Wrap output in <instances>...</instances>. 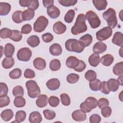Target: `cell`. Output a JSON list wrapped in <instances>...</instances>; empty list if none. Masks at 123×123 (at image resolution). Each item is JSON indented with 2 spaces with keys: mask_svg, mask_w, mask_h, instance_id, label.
I'll return each instance as SVG.
<instances>
[{
  "mask_svg": "<svg viewBox=\"0 0 123 123\" xmlns=\"http://www.w3.org/2000/svg\"><path fill=\"white\" fill-rule=\"evenodd\" d=\"M86 20V15L84 14H79L76 18L74 25L71 28L72 34L74 35H77L86 32L87 30Z\"/></svg>",
  "mask_w": 123,
  "mask_h": 123,
  "instance_id": "cell-1",
  "label": "cell"
},
{
  "mask_svg": "<svg viewBox=\"0 0 123 123\" xmlns=\"http://www.w3.org/2000/svg\"><path fill=\"white\" fill-rule=\"evenodd\" d=\"M103 18L111 28H114L117 25V19L115 11L112 8H109L102 13Z\"/></svg>",
  "mask_w": 123,
  "mask_h": 123,
  "instance_id": "cell-2",
  "label": "cell"
},
{
  "mask_svg": "<svg viewBox=\"0 0 123 123\" xmlns=\"http://www.w3.org/2000/svg\"><path fill=\"white\" fill-rule=\"evenodd\" d=\"M65 47L67 51L78 53L83 52L85 49L82 44L76 39H68L65 43Z\"/></svg>",
  "mask_w": 123,
  "mask_h": 123,
  "instance_id": "cell-3",
  "label": "cell"
},
{
  "mask_svg": "<svg viewBox=\"0 0 123 123\" xmlns=\"http://www.w3.org/2000/svg\"><path fill=\"white\" fill-rule=\"evenodd\" d=\"M25 86L27 90L28 96L32 98L38 97L41 93L39 87L37 82L34 80H28L25 83Z\"/></svg>",
  "mask_w": 123,
  "mask_h": 123,
  "instance_id": "cell-4",
  "label": "cell"
},
{
  "mask_svg": "<svg viewBox=\"0 0 123 123\" xmlns=\"http://www.w3.org/2000/svg\"><path fill=\"white\" fill-rule=\"evenodd\" d=\"M97 102V99L94 97H89L80 105V110L86 113L89 112L92 109L97 107L98 106Z\"/></svg>",
  "mask_w": 123,
  "mask_h": 123,
  "instance_id": "cell-5",
  "label": "cell"
},
{
  "mask_svg": "<svg viewBox=\"0 0 123 123\" xmlns=\"http://www.w3.org/2000/svg\"><path fill=\"white\" fill-rule=\"evenodd\" d=\"M85 15L86 19L88 21L92 28H97L100 25L101 21L98 16L93 11H87Z\"/></svg>",
  "mask_w": 123,
  "mask_h": 123,
  "instance_id": "cell-6",
  "label": "cell"
},
{
  "mask_svg": "<svg viewBox=\"0 0 123 123\" xmlns=\"http://www.w3.org/2000/svg\"><path fill=\"white\" fill-rule=\"evenodd\" d=\"M49 24L48 19L44 16L38 17L34 23V30L36 32L40 33L43 31L47 26Z\"/></svg>",
  "mask_w": 123,
  "mask_h": 123,
  "instance_id": "cell-7",
  "label": "cell"
},
{
  "mask_svg": "<svg viewBox=\"0 0 123 123\" xmlns=\"http://www.w3.org/2000/svg\"><path fill=\"white\" fill-rule=\"evenodd\" d=\"M32 56V51L29 48H23L18 50L17 58L18 60L23 62L28 61Z\"/></svg>",
  "mask_w": 123,
  "mask_h": 123,
  "instance_id": "cell-8",
  "label": "cell"
},
{
  "mask_svg": "<svg viewBox=\"0 0 123 123\" xmlns=\"http://www.w3.org/2000/svg\"><path fill=\"white\" fill-rule=\"evenodd\" d=\"M112 34V29L109 27H104L97 32L96 35L97 39L99 41H103L107 39Z\"/></svg>",
  "mask_w": 123,
  "mask_h": 123,
  "instance_id": "cell-9",
  "label": "cell"
},
{
  "mask_svg": "<svg viewBox=\"0 0 123 123\" xmlns=\"http://www.w3.org/2000/svg\"><path fill=\"white\" fill-rule=\"evenodd\" d=\"M72 117L74 120L76 122H82L86 119V112L82 110H77L73 112Z\"/></svg>",
  "mask_w": 123,
  "mask_h": 123,
  "instance_id": "cell-10",
  "label": "cell"
},
{
  "mask_svg": "<svg viewBox=\"0 0 123 123\" xmlns=\"http://www.w3.org/2000/svg\"><path fill=\"white\" fill-rule=\"evenodd\" d=\"M53 30L57 34H62L66 31V26L62 22L58 21L53 25Z\"/></svg>",
  "mask_w": 123,
  "mask_h": 123,
  "instance_id": "cell-11",
  "label": "cell"
},
{
  "mask_svg": "<svg viewBox=\"0 0 123 123\" xmlns=\"http://www.w3.org/2000/svg\"><path fill=\"white\" fill-rule=\"evenodd\" d=\"M46 86L50 90H56L60 87V82L57 78H52L47 81Z\"/></svg>",
  "mask_w": 123,
  "mask_h": 123,
  "instance_id": "cell-12",
  "label": "cell"
},
{
  "mask_svg": "<svg viewBox=\"0 0 123 123\" xmlns=\"http://www.w3.org/2000/svg\"><path fill=\"white\" fill-rule=\"evenodd\" d=\"M107 49V45L101 41L96 42L93 47V51L95 53L100 54L105 52Z\"/></svg>",
  "mask_w": 123,
  "mask_h": 123,
  "instance_id": "cell-13",
  "label": "cell"
},
{
  "mask_svg": "<svg viewBox=\"0 0 123 123\" xmlns=\"http://www.w3.org/2000/svg\"><path fill=\"white\" fill-rule=\"evenodd\" d=\"M47 14L52 19L58 18L60 14V10L55 6L52 5L47 8Z\"/></svg>",
  "mask_w": 123,
  "mask_h": 123,
  "instance_id": "cell-14",
  "label": "cell"
},
{
  "mask_svg": "<svg viewBox=\"0 0 123 123\" xmlns=\"http://www.w3.org/2000/svg\"><path fill=\"white\" fill-rule=\"evenodd\" d=\"M79 60L76 57L73 56L69 57L66 61V65L69 68L74 69L79 64Z\"/></svg>",
  "mask_w": 123,
  "mask_h": 123,
  "instance_id": "cell-15",
  "label": "cell"
},
{
  "mask_svg": "<svg viewBox=\"0 0 123 123\" xmlns=\"http://www.w3.org/2000/svg\"><path fill=\"white\" fill-rule=\"evenodd\" d=\"M42 120V116L38 111H33L29 115V121L31 123H40Z\"/></svg>",
  "mask_w": 123,
  "mask_h": 123,
  "instance_id": "cell-16",
  "label": "cell"
},
{
  "mask_svg": "<svg viewBox=\"0 0 123 123\" xmlns=\"http://www.w3.org/2000/svg\"><path fill=\"white\" fill-rule=\"evenodd\" d=\"M33 65L34 67L38 70L44 69L46 66V62L44 59L37 57L33 61Z\"/></svg>",
  "mask_w": 123,
  "mask_h": 123,
  "instance_id": "cell-17",
  "label": "cell"
},
{
  "mask_svg": "<svg viewBox=\"0 0 123 123\" xmlns=\"http://www.w3.org/2000/svg\"><path fill=\"white\" fill-rule=\"evenodd\" d=\"M49 102V99L47 95L45 94L40 95L36 101L37 106L39 108H43L46 106Z\"/></svg>",
  "mask_w": 123,
  "mask_h": 123,
  "instance_id": "cell-18",
  "label": "cell"
},
{
  "mask_svg": "<svg viewBox=\"0 0 123 123\" xmlns=\"http://www.w3.org/2000/svg\"><path fill=\"white\" fill-rule=\"evenodd\" d=\"M119 85L118 80L114 78H111L107 82V86L109 90L112 92L116 91L119 88Z\"/></svg>",
  "mask_w": 123,
  "mask_h": 123,
  "instance_id": "cell-19",
  "label": "cell"
},
{
  "mask_svg": "<svg viewBox=\"0 0 123 123\" xmlns=\"http://www.w3.org/2000/svg\"><path fill=\"white\" fill-rule=\"evenodd\" d=\"M112 42L120 47L123 45V34L121 32H116L113 35Z\"/></svg>",
  "mask_w": 123,
  "mask_h": 123,
  "instance_id": "cell-20",
  "label": "cell"
},
{
  "mask_svg": "<svg viewBox=\"0 0 123 123\" xmlns=\"http://www.w3.org/2000/svg\"><path fill=\"white\" fill-rule=\"evenodd\" d=\"M50 53L53 56H59L62 51L61 45L58 43H54L51 45L49 49Z\"/></svg>",
  "mask_w": 123,
  "mask_h": 123,
  "instance_id": "cell-21",
  "label": "cell"
},
{
  "mask_svg": "<svg viewBox=\"0 0 123 123\" xmlns=\"http://www.w3.org/2000/svg\"><path fill=\"white\" fill-rule=\"evenodd\" d=\"M11 9V5L7 2H0V15L5 16L9 14Z\"/></svg>",
  "mask_w": 123,
  "mask_h": 123,
  "instance_id": "cell-22",
  "label": "cell"
},
{
  "mask_svg": "<svg viewBox=\"0 0 123 123\" xmlns=\"http://www.w3.org/2000/svg\"><path fill=\"white\" fill-rule=\"evenodd\" d=\"M88 62L91 66H97L100 62V56L98 54L93 53L91 54L88 58Z\"/></svg>",
  "mask_w": 123,
  "mask_h": 123,
  "instance_id": "cell-23",
  "label": "cell"
},
{
  "mask_svg": "<svg viewBox=\"0 0 123 123\" xmlns=\"http://www.w3.org/2000/svg\"><path fill=\"white\" fill-rule=\"evenodd\" d=\"M92 2L98 11H102L106 9L108 4L106 0H93Z\"/></svg>",
  "mask_w": 123,
  "mask_h": 123,
  "instance_id": "cell-24",
  "label": "cell"
},
{
  "mask_svg": "<svg viewBox=\"0 0 123 123\" xmlns=\"http://www.w3.org/2000/svg\"><path fill=\"white\" fill-rule=\"evenodd\" d=\"M13 115V112L11 109H6L3 110L0 113L1 119L5 122H8L11 120L12 118Z\"/></svg>",
  "mask_w": 123,
  "mask_h": 123,
  "instance_id": "cell-25",
  "label": "cell"
},
{
  "mask_svg": "<svg viewBox=\"0 0 123 123\" xmlns=\"http://www.w3.org/2000/svg\"><path fill=\"white\" fill-rule=\"evenodd\" d=\"M113 61V56L109 54H106L103 56L100 59V62L104 66H110L112 63Z\"/></svg>",
  "mask_w": 123,
  "mask_h": 123,
  "instance_id": "cell-26",
  "label": "cell"
},
{
  "mask_svg": "<svg viewBox=\"0 0 123 123\" xmlns=\"http://www.w3.org/2000/svg\"><path fill=\"white\" fill-rule=\"evenodd\" d=\"M93 40L92 37L91 35L89 34H86L79 38V41L82 44V45L85 47H88L90 45Z\"/></svg>",
  "mask_w": 123,
  "mask_h": 123,
  "instance_id": "cell-27",
  "label": "cell"
},
{
  "mask_svg": "<svg viewBox=\"0 0 123 123\" xmlns=\"http://www.w3.org/2000/svg\"><path fill=\"white\" fill-rule=\"evenodd\" d=\"M35 15L34 11L28 9L22 12V19L23 21H29L32 19Z\"/></svg>",
  "mask_w": 123,
  "mask_h": 123,
  "instance_id": "cell-28",
  "label": "cell"
},
{
  "mask_svg": "<svg viewBox=\"0 0 123 123\" xmlns=\"http://www.w3.org/2000/svg\"><path fill=\"white\" fill-rule=\"evenodd\" d=\"M27 43L30 46L34 48L37 47L39 44L40 39L37 36L32 35L27 38Z\"/></svg>",
  "mask_w": 123,
  "mask_h": 123,
  "instance_id": "cell-29",
  "label": "cell"
},
{
  "mask_svg": "<svg viewBox=\"0 0 123 123\" xmlns=\"http://www.w3.org/2000/svg\"><path fill=\"white\" fill-rule=\"evenodd\" d=\"M14 50V46L11 43H7L5 46L4 55L7 57H12Z\"/></svg>",
  "mask_w": 123,
  "mask_h": 123,
  "instance_id": "cell-30",
  "label": "cell"
},
{
  "mask_svg": "<svg viewBox=\"0 0 123 123\" xmlns=\"http://www.w3.org/2000/svg\"><path fill=\"white\" fill-rule=\"evenodd\" d=\"M14 64V60L12 57H6L2 62V66L5 69H10Z\"/></svg>",
  "mask_w": 123,
  "mask_h": 123,
  "instance_id": "cell-31",
  "label": "cell"
},
{
  "mask_svg": "<svg viewBox=\"0 0 123 123\" xmlns=\"http://www.w3.org/2000/svg\"><path fill=\"white\" fill-rule=\"evenodd\" d=\"M113 74L118 76L123 75V62H121L116 63L113 67Z\"/></svg>",
  "mask_w": 123,
  "mask_h": 123,
  "instance_id": "cell-32",
  "label": "cell"
},
{
  "mask_svg": "<svg viewBox=\"0 0 123 123\" xmlns=\"http://www.w3.org/2000/svg\"><path fill=\"white\" fill-rule=\"evenodd\" d=\"M25 100L22 96L16 97L13 100L14 105L17 108H22L25 105Z\"/></svg>",
  "mask_w": 123,
  "mask_h": 123,
  "instance_id": "cell-33",
  "label": "cell"
},
{
  "mask_svg": "<svg viewBox=\"0 0 123 123\" xmlns=\"http://www.w3.org/2000/svg\"><path fill=\"white\" fill-rule=\"evenodd\" d=\"M26 114L24 111L20 110L17 111L15 113V122L21 123L23 122L26 118Z\"/></svg>",
  "mask_w": 123,
  "mask_h": 123,
  "instance_id": "cell-34",
  "label": "cell"
},
{
  "mask_svg": "<svg viewBox=\"0 0 123 123\" xmlns=\"http://www.w3.org/2000/svg\"><path fill=\"white\" fill-rule=\"evenodd\" d=\"M22 12L21 11H16L12 15V19L13 21L16 24L21 23L23 20L22 19Z\"/></svg>",
  "mask_w": 123,
  "mask_h": 123,
  "instance_id": "cell-35",
  "label": "cell"
},
{
  "mask_svg": "<svg viewBox=\"0 0 123 123\" xmlns=\"http://www.w3.org/2000/svg\"><path fill=\"white\" fill-rule=\"evenodd\" d=\"M61 67V64L60 60L58 59H53L50 62L49 68L51 71H56L59 70Z\"/></svg>",
  "mask_w": 123,
  "mask_h": 123,
  "instance_id": "cell-36",
  "label": "cell"
},
{
  "mask_svg": "<svg viewBox=\"0 0 123 123\" xmlns=\"http://www.w3.org/2000/svg\"><path fill=\"white\" fill-rule=\"evenodd\" d=\"M75 16V12L74 10H69L65 14L64 19L65 22L67 23H71L73 22Z\"/></svg>",
  "mask_w": 123,
  "mask_h": 123,
  "instance_id": "cell-37",
  "label": "cell"
},
{
  "mask_svg": "<svg viewBox=\"0 0 123 123\" xmlns=\"http://www.w3.org/2000/svg\"><path fill=\"white\" fill-rule=\"evenodd\" d=\"M12 33L10 38L15 42L20 41L22 38V33L17 30H12Z\"/></svg>",
  "mask_w": 123,
  "mask_h": 123,
  "instance_id": "cell-38",
  "label": "cell"
},
{
  "mask_svg": "<svg viewBox=\"0 0 123 123\" xmlns=\"http://www.w3.org/2000/svg\"><path fill=\"white\" fill-rule=\"evenodd\" d=\"M12 30L7 28H3L0 30V37L1 38L5 39L10 37L12 35Z\"/></svg>",
  "mask_w": 123,
  "mask_h": 123,
  "instance_id": "cell-39",
  "label": "cell"
},
{
  "mask_svg": "<svg viewBox=\"0 0 123 123\" xmlns=\"http://www.w3.org/2000/svg\"><path fill=\"white\" fill-rule=\"evenodd\" d=\"M22 75V71L19 68H15L9 73V76L11 78L16 79L20 78Z\"/></svg>",
  "mask_w": 123,
  "mask_h": 123,
  "instance_id": "cell-40",
  "label": "cell"
},
{
  "mask_svg": "<svg viewBox=\"0 0 123 123\" xmlns=\"http://www.w3.org/2000/svg\"><path fill=\"white\" fill-rule=\"evenodd\" d=\"M79 79V76L78 74H70L67 76L66 80L70 84H74L76 83Z\"/></svg>",
  "mask_w": 123,
  "mask_h": 123,
  "instance_id": "cell-41",
  "label": "cell"
},
{
  "mask_svg": "<svg viewBox=\"0 0 123 123\" xmlns=\"http://www.w3.org/2000/svg\"><path fill=\"white\" fill-rule=\"evenodd\" d=\"M85 77L86 79L90 81H92L94 80L97 78V74L96 73L92 70H88L85 74Z\"/></svg>",
  "mask_w": 123,
  "mask_h": 123,
  "instance_id": "cell-42",
  "label": "cell"
},
{
  "mask_svg": "<svg viewBox=\"0 0 123 123\" xmlns=\"http://www.w3.org/2000/svg\"><path fill=\"white\" fill-rule=\"evenodd\" d=\"M101 83V81L98 79H96L93 81H90L89 82V87L92 91H97L99 90V86Z\"/></svg>",
  "mask_w": 123,
  "mask_h": 123,
  "instance_id": "cell-43",
  "label": "cell"
},
{
  "mask_svg": "<svg viewBox=\"0 0 123 123\" xmlns=\"http://www.w3.org/2000/svg\"><path fill=\"white\" fill-rule=\"evenodd\" d=\"M43 114L45 118L48 120L53 119L56 116V113L52 110L46 109L43 111Z\"/></svg>",
  "mask_w": 123,
  "mask_h": 123,
  "instance_id": "cell-44",
  "label": "cell"
},
{
  "mask_svg": "<svg viewBox=\"0 0 123 123\" xmlns=\"http://www.w3.org/2000/svg\"><path fill=\"white\" fill-rule=\"evenodd\" d=\"M12 94L14 96H23L24 94V90L21 86H15L12 89Z\"/></svg>",
  "mask_w": 123,
  "mask_h": 123,
  "instance_id": "cell-45",
  "label": "cell"
},
{
  "mask_svg": "<svg viewBox=\"0 0 123 123\" xmlns=\"http://www.w3.org/2000/svg\"><path fill=\"white\" fill-rule=\"evenodd\" d=\"M61 102L64 106H69L70 104L71 100L69 95L66 93H62L60 95Z\"/></svg>",
  "mask_w": 123,
  "mask_h": 123,
  "instance_id": "cell-46",
  "label": "cell"
},
{
  "mask_svg": "<svg viewBox=\"0 0 123 123\" xmlns=\"http://www.w3.org/2000/svg\"><path fill=\"white\" fill-rule=\"evenodd\" d=\"M59 3L65 7H69L74 5L77 2V0H58Z\"/></svg>",
  "mask_w": 123,
  "mask_h": 123,
  "instance_id": "cell-47",
  "label": "cell"
},
{
  "mask_svg": "<svg viewBox=\"0 0 123 123\" xmlns=\"http://www.w3.org/2000/svg\"><path fill=\"white\" fill-rule=\"evenodd\" d=\"M59 103L60 99L56 96H51L49 98V103L51 107H56L59 104Z\"/></svg>",
  "mask_w": 123,
  "mask_h": 123,
  "instance_id": "cell-48",
  "label": "cell"
},
{
  "mask_svg": "<svg viewBox=\"0 0 123 123\" xmlns=\"http://www.w3.org/2000/svg\"><path fill=\"white\" fill-rule=\"evenodd\" d=\"M10 102V98L7 96L0 97V107L2 108L8 106Z\"/></svg>",
  "mask_w": 123,
  "mask_h": 123,
  "instance_id": "cell-49",
  "label": "cell"
},
{
  "mask_svg": "<svg viewBox=\"0 0 123 123\" xmlns=\"http://www.w3.org/2000/svg\"><path fill=\"white\" fill-rule=\"evenodd\" d=\"M99 90L102 93L105 94H109L110 93V91L109 90L107 86V82L103 81L100 83L99 86Z\"/></svg>",
  "mask_w": 123,
  "mask_h": 123,
  "instance_id": "cell-50",
  "label": "cell"
},
{
  "mask_svg": "<svg viewBox=\"0 0 123 123\" xmlns=\"http://www.w3.org/2000/svg\"><path fill=\"white\" fill-rule=\"evenodd\" d=\"M111 113V109L110 107L107 106L101 108V114L104 117L108 118Z\"/></svg>",
  "mask_w": 123,
  "mask_h": 123,
  "instance_id": "cell-51",
  "label": "cell"
},
{
  "mask_svg": "<svg viewBox=\"0 0 123 123\" xmlns=\"http://www.w3.org/2000/svg\"><path fill=\"white\" fill-rule=\"evenodd\" d=\"M0 97L6 96L8 93V87L7 85L3 82L0 83Z\"/></svg>",
  "mask_w": 123,
  "mask_h": 123,
  "instance_id": "cell-52",
  "label": "cell"
},
{
  "mask_svg": "<svg viewBox=\"0 0 123 123\" xmlns=\"http://www.w3.org/2000/svg\"><path fill=\"white\" fill-rule=\"evenodd\" d=\"M97 104L99 108L101 109L105 106H108L109 105V101L108 99L104 98H102L98 99L97 102Z\"/></svg>",
  "mask_w": 123,
  "mask_h": 123,
  "instance_id": "cell-53",
  "label": "cell"
},
{
  "mask_svg": "<svg viewBox=\"0 0 123 123\" xmlns=\"http://www.w3.org/2000/svg\"><path fill=\"white\" fill-rule=\"evenodd\" d=\"M42 39L43 41L46 43H49L52 41L53 39V35L50 33H46L42 35Z\"/></svg>",
  "mask_w": 123,
  "mask_h": 123,
  "instance_id": "cell-54",
  "label": "cell"
},
{
  "mask_svg": "<svg viewBox=\"0 0 123 123\" xmlns=\"http://www.w3.org/2000/svg\"><path fill=\"white\" fill-rule=\"evenodd\" d=\"M24 75L25 78H33L35 76V73L32 69H26L24 72Z\"/></svg>",
  "mask_w": 123,
  "mask_h": 123,
  "instance_id": "cell-55",
  "label": "cell"
},
{
  "mask_svg": "<svg viewBox=\"0 0 123 123\" xmlns=\"http://www.w3.org/2000/svg\"><path fill=\"white\" fill-rule=\"evenodd\" d=\"M32 26L30 24H26L24 25L21 28V32L23 34H28L30 33L32 31Z\"/></svg>",
  "mask_w": 123,
  "mask_h": 123,
  "instance_id": "cell-56",
  "label": "cell"
},
{
  "mask_svg": "<svg viewBox=\"0 0 123 123\" xmlns=\"http://www.w3.org/2000/svg\"><path fill=\"white\" fill-rule=\"evenodd\" d=\"M101 121V117L98 114H93L89 117L90 123H98Z\"/></svg>",
  "mask_w": 123,
  "mask_h": 123,
  "instance_id": "cell-57",
  "label": "cell"
},
{
  "mask_svg": "<svg viewBox=\"0 0 123 123\" xmlns=\"http://www.w3.org/2000/svg\"><path fill=\"white\" fill-rule=\"evenodd\" d=\"M86 68V64L82 60H79V63L78 65L74 69V71L78 72H81L83 71Z\"/></svg>",
  "mask_w": 123,
  "mask_h": 123,
  "instance_id": "cell-58",
  "label": "cell"
},
{
  "mask_svg": "<svg viewBox=\"0 0 123 123\" xmlns=\"http://www.w3.org/2000/svg\"><path fill=\"white\" fill-rule=\"evenodd\" d=\"M39 5V1L37 0H32V1L28 8L29 9L34 11L38 8Z\"/></svg>",
  "mask_w": 123,
  "mask_h": 123,
  "instance_id": "cell-59",
  "label": "cell"
},
{
  "mask_svg": "<svg viewBox=\"0 0 123 123\" xmlns=\"http://www.w3.org/2000/svg\"><path fill=\"white\" fill-rule=\"evenodd\" d=\"M31 1H32V0H20L19 1V3L22 7H28Z\"/></svg>",
  "mask_w": 123,
  "mask_h": 123,
  "instance_id": "cell-60",
  "label": "cell"
},
{
  "mask_svg": "<svg viewBox=\"0 0 123 123\" xmlns=\"http://www.w3.org/2000/svg\"><path fill=\"white\" fill-rule=\"evenodd\" d=\"M43 4L44 6L47 8H49V7L53 5L54 0H43L42 1Z\"/></svg>",
  "mask_w": 123,
  "mask_h": 123,
  "instance_id": "cell-61",
  "label": "cell"
},
{
  "mask_svg": "<svg viewBox=\"0 0 123 123\" xmlns=\"http://www.w3.org/2000/svg\"><path fill=\"white\" fill-rule=\"evenodd\" d=\"M123 75H120L119 76L118 79H117L119 83V85H121V86H123Z\"/></svg>",
  "mask_w": 123,
  "mask_h": 123,
  "instance_id": "cell-62",
  "label": "cell"
},
{
  "mask_svg": "<svg viewBox=\"0 0 123 123\" xmlns=\"http://www.w3.org/2000/svg\"><path fill=\"white\" fill-rule=\"evenodd\" d=\"M122 49H123V47H121V49H120V50H119V54L120 55V56H121V57H123V56H122V54H123Z\"/></svg>",
  "mask_w": 123,
  "mask_h": 123,
  "instance_id": "cell-63",
  "label": "cell"
}]
</instances>
